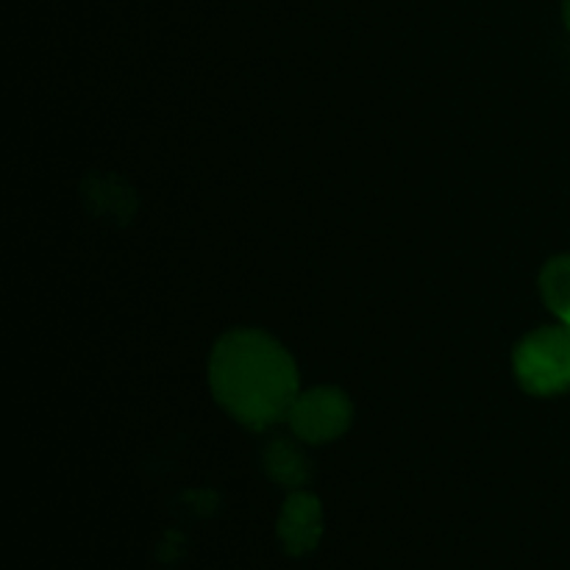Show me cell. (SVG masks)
Here are the masks:
<instances>
[{
    "mask_svg": "<svg viewBox=\"0 0 570 570\" xmlns=\"http://www.w3.org/2000/svg\"><path fill=\"white\" fill-rule=\"evenodd\" d=\"M566 26L570 28V0H566Z\"/></svg>",
    "mask_w": 570,
    "mask_h": 570,
    "instance_id": "7",
    "label": "cell"
},
{
    "mask_svg": "<svg viewBox=\"0 0 570 570\" xmlns=\"http://www.w3.org/2000/svg\"><path fill=\"white\" fill-rule=\"evenodd\" d=\"M323 534V510L321 501L309 493H295L284 501L282 518H278V538L287 554L304 557L317 549Z\"/></svg>",
    "mask_w": 570,
    "mask_h": 570,
    "instance_id": "4",
    "label": "cell"
},
{
    "mask_svg": "<svg viewBox=\"0 0 570 570\" xmlns=\"http://www.w3.org/2000/svg\"><path fill=\"white\" fill-rule=\"evenodd\" d=\"M540 293L546 306L570 326V256H557L540 273Z\"/></svg>",
    "mask_w": 570,
    "mask_h": 570,
    "instance_id": "5",
    "label": "cell"
},
{
    "mask_svg": "<svg viewBox=\"0 0 570 570\" xmlns=\"http://www.w3.org/2000/svg\"><path fill=\"white\" fill-rule=\"evenodd\" d=\"M265 460H267V473H271L276 482L287 484V488H295V484H301L306 479L304 456H301L293 445L282 443V440H276V443L267 449Z\"/></svg>",
    "mask_w": 570,
    "mask_h": 570,
    "instance_id": "6",
    "label": "cell"
},
{
    "mask_svg": "<svg viewBox=\"0 0 570 570\" xmlns=\"http://www.w3.org/2000/svg\"><path fill=\"white\" fill-rule=\"evenodd\" d=\"M287 421L306 443H328L351 426V401L337 387H315L295 399Z\"/></svg>",
    "mask_w": 570,
    "mask_h": 570,
    "instance_id": "3",
    "label": "cell"
},
{
    "mask_svg": "<svg viewBox=\"0 0 570 570\" xmlns=\"http://www.w3.org/2000/svg\"><path fill=\"white\" fill-rule=\"evenodd\" d=\"M515 376L527 393L557 395L570 390V326H549L529 334L515 348Z\"/></svg>",
    "mask_w": 570,
    "mask_h": 570,
    "instance_id": "2",
    "label": "cell"
},
{
    "mask_svg": "<svg viewBox=\"0 0 570 570\" xmlns=\"http://www.w3.org/2000/svg\"><path fill=\"white\" fill-rule=\"evenodd\" d=\"M217 404L248 429L284 421L298 399V367L282 343L256 328H237L217 340L209 362Z\"/></svg>",
    "mask_w": 570,
    "mask_h": 570,
    "instance_id": "1",
    "label": "cell"
}]
</instances>
